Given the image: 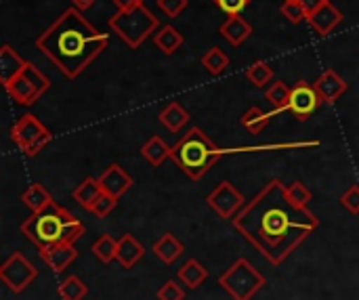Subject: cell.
Returning <instances> with one entry per match:
<instances>
[{"label":"cell","mask_w":359,"mask_h":300,"mask_svg":"<svg viewBox=\"0 0 359 300\" xmlns=\"http://www.w3.org/2000/svg\"><path fill=\"white\" fill-rule=\"evenodd\" d=\"M320 227L307 208L294 206L282 179H271L233 219V229L271 265H282Z\"/></svg>","instance_id":"cell-1"},{"label":"cell","mask_w":359,"mask_h":300,"mask_svg":"<svg viewBox=\"0 0 359 300\" xmlns=\"http://www.w3.org/2000/svg\"><path fill=\"white\" fill-rule=\"evenodd\" d=\"M109 44V36L101 34L80 8H65L38 38L36 48L59 67L67 78L80 76Z\"/></svg>","instance_id":"cell-2"},{"label":"cell","mask_w":359,"mask_h":300,"mask_svg":"<svg viewBox=\"0 0 359 300\" xmlns=\"http://www.w3.org/2000/svg\"><path fill=\"white\" fill-rule=\"evenodd\" d=\"M170 158L191 181H200L223 156H221V147H217L204 130L189 128L185 137H181L172 145Z\"/></svg>","instance_id":"cell-3"},{"label":"cell","mask_w":359,"mask_h":300,"mask_svg":"<svg viewBox=\"0 0 359 300\" xmlns=\"http://www.w3.org/2000/svg\"><path fill=\"white\" fill-rule=\"evenodd\" d=\"M109 27L130 48H137V46L143 44V40L149 34H156V29L160 27V21L145 4H139V6H135L130 11H118L109 19Z\"/></svg>","instance_id":"cell-4"},{"label":"cell","mask_w":359,"mask_h":300,"mask_svg":"<svg viewBox=\"0 0 359 300\" xmlns=\"http://www.w3.org/2000/svg\"><path fill=\"white\" fill-rule=\"evenodd\" d=\"M69 214V210L61 208L57 202L53 206H48L46 210L38 212V214H32L29 219H25L21 223V233L34 242V246L40 250V248H46L50 244H57L61 242V233H63V223H65V217Z\"/></svg>","instance_id":"cell-5"},{"label":"cell","mask_w":359,"mask_h":300,"mask_svg":"<svg viewBox=\"0 0 359 300\" xmlns=\"http://www.w3.org/2000/svg\"><path fill=\"white\" fill-rule=\"evenodd\" d=\"M219 286L233 300H252L265 286V278L242 257L219 278Z\"/></svg>","instance_id":"cell-6"},{"label":"cell","mask_w":359,"mask_h":300,"mask_svg":"<svg viewBox=\"0 0 359 300\" xmlns=\"http://www.w3.org/2000/svg\"><path fill=\"white\" fill-rule=\"evenodd\" d=\"M11 139L15 141V145L27 156L34 158L38 156L53 139L50 130L32 114H23L11 128Z\"/></svg>","instance_id":"cell-7"},{"label":"cell","mask_w":359,"mask_h":300,"mask_svg":"<svg viewBox=\"0 0 359 300\" xmlns=\"http://www.w3.org/2000/svg\"><path fill=\"white\" fill-rule=\"evenodd\" d=\"M50 86L48 78L38 69L34 67L32 63H27L11 82L4 84L8 97L19 103V105H32L40 99V95Z\"/></svg>","instance_id":"cell-8"},{"label":"cell","mask_w":359,"mask_h":300,"mask_svg":"<svg viewBox=\"0 0 359 300\" xmlns=\"http://www.w3.org/2000/svg\"><path fill=\"white\" fill-rule=\"evenodd\" d=\"M36 278H38V269L21 252H13L0 265V280L11 292H17V294L23 292Z\"/></svg>","instance_id":"cell-9"},{"label":"cell","mask_w":359,"mask_h":300,"mask_svg":"<svg viewBox=\"0 0 359 300\" xmlns=\"http://www.w3.org/2000/svg\"><path fill=\"white\" fill-rule=\"evenodd\" d=\"M244 196L240 189H236V185L231 181H221L208 196H206V204L225 221H233L238 217V212L246 206L244 204Z\"/></svg>","instance_id":"cell-10"},{"label":"cell","mask_w":359,"mask_h":300,"mask_svg":"<svg viewBox=\"0 0 359 300\" xmlns=\"http://www.w3.org/2000/svg\"><path fill=\"white\" fill-rule=\"evenodd\" d=\"M320 95L316 90L313 84L307 82H299L294 88H290V97H288V109L292 111L299 120H307L320 105Z\"/></svg>","instance_id":"cell-11"},{"label":"cell","mask_w":359,"mask_h":300,"mask_svg":"<svg viewBox=\"0 0 359 300\" xmlns=\"http://www.w3.org/2000/svg\"><path fill=\"white\" fill-rule=\"evenodd\" d=\"M38 252H40V259L55 273H63L78 259V250L72 244H63V242H57V244H50L46 248H40Z\"/></svg>","instance_id":"cell-12"},{"label":"cell","mask_w":359,"mask_h":300,"mask_svg":"<svg viewBox=\"0 0 359 300\" xmlns=\"http://www.w3.org/2000/svg\"><path fill=\"white\" fill-rule=\"evenodd\" d=\"M99 183H101L105 193H109V196H114L118 200L133 187L130 175L120 164H111L109 168H105V172L99 177Z\"/></svg>","instance_id":"cell-13"},{"label":"cell","mask_w":359,"mask_h":300,"mask_svg":"<svg viewBox=\"0 0 359 300\" xmlns=\"http://www.w3.org/2000/svg\"><path fill=\"white\" fill-rule=\"evenodd\" d=\"M316 90L320 95V101L322 103H334L339 101L345 90H347V82L334 71V69H326L318 80H316Z\"/></svg>","instance_id":"cell-14"},{"label":"cell","mask_w":359,"mask_h":300,"mask_svg":"<svg viewBox=\"0 0 359 300\" xmlns=\"http://www.w3.org/2000/svg\"><path fill=\"white\" fill-rule=\"evenodd\" d=\"M343 19H345L343 13L330 0H326L313 15H309V23L320 36H328Z\"/></svg>","instance_id":"cell-15"},{"label":"cell","mask_w":359,"mask_h":300,"mask_svg":"<svg viewBox=\"0 0 359 300\" xmlns=\"http://www.w3.org/2000/svg\"><path fill=\"white\" fill-rule=\"evenodd\" d=\"M219 34L231 46H242L246 42V38L252 34V25L242 15H227V19L219 27Z\"/></svg>","instance_id":"cell-16"},{"label":"cell","mask_w":359,"mask_h":300,"mask_svg":"<svg viewBox=\"0 0 359 300\" xmlns=\"http://www.w3.org/2000/svg\"><path fill=\"white\" fill-rule=\"evenodd\" d=\"M143 257H145V248H143V244L135 236L126 233V236H122L118 240L116 261L120 263L122 269H133Z\"/></svg>","instance_id":"cell-17"},{"label":"cell","mask_w":359,"mask_h":300,"mask_svg":"<svg viewBox=\"0 0 359 300\" xmlns=\"http://www.w3.org/2000/svg\"><path fill=\"white\" fill-rule=\"evenodd\" d=\"M177 280L189 290H198L208 280V269L198 259H189L177 269Z\"/></svg>","instance_id":"cell-18"},{"label":"cell","mask_w":359,"mask_h":300,"mask_svg":"<svg viewBox=\"0 0 359 300\" xmlns=\"http://www.w3.org/2000/svg\"><path fill=\"white\" fill-rule=\"evenodd\" d=\"M21 202H23V206H27V208L32 210V214H38V212H42V210H46L48 206L55 204L53 196H50V193L44 189V185H40V183H32V185L21 193Z\"/></svg>","instance_id":"cell-19"},{"label":"cell","mask_w":359,"mask_h":300,"mask_svg":"<svg viewBox=\"0 0 359 300\" xmlns=\"http://www.w3.org/2000/svg\"><path fill=\"white\" fill-rule=\"evenodd\" d=\"M151 250L164 265H175V261L183 254V244L177 240L175 233H164L160 240H156Z\"/></svg>","instance_id":"cell-20"},{"label":"cell","mask_w":359,"mask_h":300,"mask_svg":"<svg viewBox=\"0 0 359 300\" xmlns=\"http://www.w3.org/2000/svg\"><path fill=\"white\" fill-rule=\"evenodd\" d=\"M25 65H27V61H23L17 55V50L11 48V44H2V48H0V80H2V84L11 82Z\"/></svg>","instance_id":"cell-21"},{"label":"cell","mask_w":359,"mask_h":300,"mask_svg":"<svg viewBox=\"0 0 359 300\" xmlns=\"http://www.w3.org/2000/svg\"><path fill=\"white\" fill-rule=\"evenodd\" d=\"M103 193V187H101V183H99V179H95V177H86L76 189H74V200L84 208V210H88L90 212V208L95 206V202L99 200V196Z\"/></svg>","instance_id":"cell-22"},{"label":"cell","mask_w":359,"mask_h":300,"mask_svg":"<svg viewBox=\"0 0 359 300\" xmlns=\"http://www.w3.org/2000/svg\"><path fill=\"white\" fill-rule=\"evenodd\" d=\"M189 120H191L189 111L183 109L181 103H177V101L168 103V107H164L162 114H160V124H162L168 132H179Z\"/></svg>","instance_id":"cell-23"},{"label":"cell","mask_w":359,"mask_h":300,"mask_svg":"<svg viewBox=\"0 0 359 300\" xmlns=\"http://www.w3.org/2000/svg\"><path fill=\"white\" fill-rule=\"evenodd\" d=\"M154 42H156V46H158L164 55H172V53L183 44V34H181L177 27H172V25H162V27L156 29Z\"/></svg>","instance_id":"cell-24"},{"label":"cell","mask_w":359,"mask_h":300,"mask_svg":"<svg viewBox=\"0 0 359 300\" xmlns=\"http://www.w3.org/2000/svg\"><path fill=\"white\" fill-rule=\"evenodd\" d=\"M141 156H143L151 166H162V162H164L166 158L172 156V147H168V145L162 141V137L154 135V137L141 147Z\"/></svg>","instance_id":"cell-25"},{"label":"cell","mask_w":359,"mask_h":300,"mask_svg":"<svg viewBox=\"0 0 359 300\" xmlns=\"http://www.w3.org/2000/svg\"><path fill=\"white\" fill-rule=\"evenodd\" d=\"M273 116H276V111L267 114V111H263L261 107H250V109H246L244 116H242V126H244L248 132L259 135V132L265 130V126L271 122Z\"/></svg>","instance_id":"cell-26"},{"label":"cell","mask_w":359,"mask_h":300,"mask_svg":"<svg viewBox=\"0 0 359 300\" xmlns=\"http://www.w3.org/2000/svg\"><path fill=\"white\" fill-rule=\"evenodd\" d=\"M288 97H290V88H288L286 82H282V80L271 82L269 88L265 90V99L269 101V105L273 107L276 114L288 109Z\"/></svg>","instance_id":"cell-27"},{"label":"cell","mask_w":359,"mask_h":300,"mask_svg":"<svg viewBox=\"0 0 359 300\" xmlns=\"http://www.w3.org/2000/svg\"><path fill=\"white\" fill-rule=\"evenodd\" d=\"M202 65L206 67L208 74L219 76V74H223L229 67V57H227V53L223 48L212 46V48L206 50V55H202Z\"/></svg>","instance_id":"cell-28"},{"label":"cell","mask_w":359,"mask_h":300,"mask_svg":"<svg viewBox=\"0 0 359 300\" xmlns=\"http://www.w3.org/2000/svg\"><path fill=\"white\" fill-rule=\"evenodd\" d=\"M57 294L61 296V300H84V296L88 294V286L80 278L69 275L67 280L59 284Z\"/></svg>","instance_id":"cell-29"},{"label":"cell","mask_w":359,"mask_h":300,"mask_svg":"<svg viewBox=\"0 0 359 300\" xmlns=\"http://www.w3.org/2000/svg\"><path fill=\"white\" fill-rule=\"evenodd\" d=\"M116 250H118V242L109 236L103 233L95 244H93V254L97 261H101L103 265H109L116 259Z\"/></svg>","instance_id":"cell-30"},{"label":"cell","mask_w":359,"mask_h":300,"mask_svg":"<svg viewBox=\"0 0 359 300\" xmlns=\"http://www.w3.org/2000/svg\"><path fill=\"white\" fill-rule=\"evenodd\" d=\"M246 78H248L257 88H263V86H267V84L273 80V67H271L267 61H257V63H252V65L246 69Z\"/></svg>","instance_id":"cell-31"},{"label":"cell","mask_w":359,"mask_h":300,"mask_svg":"<svg viewBox=\"0 0 359 300\" xmlns=\"http://www.w3.org/2000/svg\"><path fill=\"white\" fill-rule=\"evenodd\" d=\"M286 196H288V200H290L294 206H299V208H307V204H309L311 198H313L311 189H309L307 185H303L301 181H294L292 185H288V187H286Z\"/></svg>","instance_id":"cell-32"},{"label":"cell","mask_w":359,"mask_h":300,"mask_svg":"<svg viewBox=\"0 0 359 300\" xmlns=\"http://www.w3.org/2000/svg\"><path fill=\"white\" fill-rule=\"evenodd\" d=\"M84 236V225L69 212L67 217H65V223H63V233H61V242L63 244H76L80 238Z\"/></svg>","instance_id":"cell-33"},{"label":"cell","mask_w":359,"mask_h":300,"mask_svg":"<svg viewBox=\"0 0 359 300\" xmlns=\"http://www.w3.org/2000/svg\"><path fill=\"white\" fill-rule=\"evenodd\" d=\"M280 13L290 21V23H303L305 19H309L307 17V13H305V8H303V4L299 2V0H284V4L280 6Z\"/></svg>","instance_id":"cell-34"},{"label":"cell","mask_w":359,"mask_h":300,"mask_svg":"<svg viewBox=\"0 0 359 300\" xmlns=\"http://www.w3.org/2000/svg\"><path fill=\"white\" fill-rule=\"evenodd\" d=\"M116 204H118V198H114V196H109V193H101L99 196V200L95 202V206L90 208V212L97 217V219H105L114 208H116Z\"/></svg>","instance_id":"cell-35"},{"label":"cell","mask_w":359,"mask_h":300,"mask_svg":"<svg viewBox=\"0 0 359 300\" xmlns=\"http://www.w3.org/2000/svg\"><path fill=\"white\" fill-rule=\"evenodd\" d=\"M156 296H158V300H183L185 299V290L177 282L168 280V282H164L160 286V290H158Z\"/></svg>","instance_id":"cell-36"},{"label":"cell","mask_w":359,"mask_h":300,"mask_svg":"<svg viewBox=\"0 0 359 300\" xmlns=\"http://www.w3.org/2000/svg\"><path fill=\"white\" fill-rule=\"evenodd\" d=\"M156 2H158V8L168 17H179L189 4V0H156Z\"/></svg>","instance_id":"cell-37"},{"label":"cell","mask_w":359,"mask_h":300,"mask_svg":"<svg viewBox=\"0 0 359 300\" xmlns=\"http://www.w3.org/2000/svg\"><path fill=\"white\" fill-rule=\"evenodd\" d=\"M341 204H343L351 214H359V185H351V187L341 196Z\"/></svg>","instance_id":"cell-38"},{"label":"cell","mask_w":359,"mask_h":300,"mask_svg":"<svg viewBox=\"0 0 359 300\" xmlns=\"http://www.w3.org/2000/svg\"><path fill=\"white\" fill-rule=\"evenodd\" d=\"M215 4L225 15H242V11L250 4V0H215Z\"/></svg>","instance_id":"cell-39"},{"label":"cell","mask_w":359,"mask_h":300,"mask_svg":"<svg viewBox=\"0 0 359 300\" xmlns=\"http://www.w3.org/2000/svg\"><path fill=\"white\" fill-rule=\"evenodd\" d=\"M299 2L303 4L305 13H307V17H309V15H313V13H316V11H318L326 0H299Z\"/></svg>","instance_id":"cell-40"},{"label":"cell","mask_w":359,"mask_h":300,"mask_svg":"<svg viewBox=\"0 0 359 300\" xmlns=\"http://www.w3.org/2000/svg\"><path fill=\"white\" fill-rule=\"evenodd\" d=\"M111 2L116 4V8H118V11H130V8H135V6L143 4V0H111Z\"/></svg>","instance_id":"cell-41"},{"label":"cell","mask_w":359,"mask_h":300,"mask_svg":"<svg viewBox=\"0 0 359 300\" xmlns=\"http://www.w3.org/2000/svg\"><path fill=\"white\" fill-rule=\"evenodd\" d=\"M72 2H74V6H76V8H80V11H88L97 0H72Z\"/></svg>","instance_id":"cell-42"}]
</instances>
